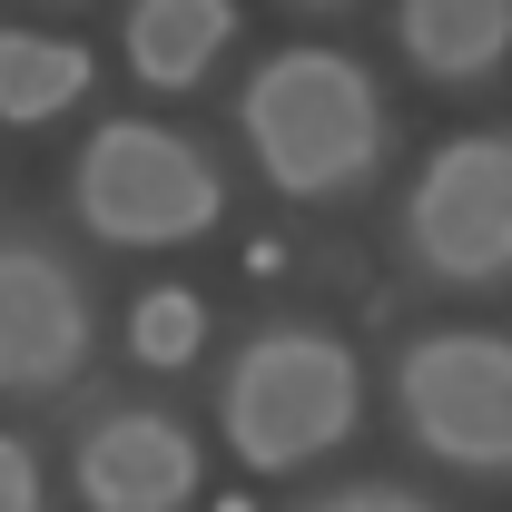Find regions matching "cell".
Returning <instances> with one entry per match:
<instances>
[{"mask_svg": "<svg viewBox=\"0 0 512 512\" xmlns=\"http://www.w3.org/2000/svg\"><path fill=\"white\" fill-rule=\"evenodd\" d=\"M237 128H247L266 188L286 197H345L384 168V99L355 50H325V40H296L276 60H256L247 99H237Z\"/></svg>", "mask_w": 512, "mask_h": 512, "instance_id": "6da1fadb", "label": "cell"}, {"mask_svg": "<svg viewBox=\"0 0 512 512\" xmlns=\"http://www.w3.org/2000/svg\"><path fill=\"white\" fill-rule=\"evenodd\" d=\"M355 414H365V365L325 325L247 335L227 384H217V424H227V453L247 473H306L316 453H335L355 434Z\"/></svg>", "mask_w": 512, "mask_h": 512, "instance_id": "7a4b0ae2", "label": "cell"}, {"mask_svg": "<svg viewBox=\"0 0 512 512\" xmlns=\"http://www.w3.org/2000/svg\"><path fill=\"white\" fill-rule=\"evenodd\" d=\"M69 207L99 247H188L227 217V178L217 158L158 119H99L79 168H69Z\"/></svg>", "mask_w": 512, "mask_h": 512, "instance_id": "3957f363", "label": "cell"}, {"mask_svg": "<svg viewBox=\"0 0 512 512\" xmlns=\"http://www.w3.org/2000/svg\"><path fill=\"white\" fill-rule=\"evenodd\" d=\"M394 404H404V434L434 463L512 473V335H483V325L414 335L394 365Z\"/></svg>", "mask_w": 512, "mask_h": 512, "instance_id": "277c9868", "label": "cell"}, {"mask_svg": "<svg viewBox=\"0 0 512 512\" xmlns=\"http://www.w3.org/2000/svg\"><path fill=\"white\" fill-rule=\"evenodd\" d=\"M404 247L444 286L512 276V128H463V138H444L414 168V188H404Z\"/></svg>", "mask_w": 512, "mask_h": 512, "instance_id": "5b68a950", "label": "cell"}, {"mask_svg": "<svg viewBox=\"0 0 512 512\" xmlns=\"http://www.w3.org/2000/svg\"><path fill=\"white\" fill-rule=\"evenodd\" d=\"M89 365V286L69 256L0 237V394H60Z\"/></svg>", "mask_w": 512, "mask_h": 512, "instance_id": "8992f818", "label": "cell"}, {"mask_svg": "<svg viewBox=\"0 0 512 512\" xmlns=\"http://www.w3.org/2000/svg\"><path fill=\"white\" fill-rule=\"evenodd\" d=\"M69 483L89 512H188L197 503V444L178 414H148V404H119L99 414L79 453H69Z\"/></svg>", "mask_w": 512, "mask_h": 512, "instance_id": "52a82bcc", "label": "cell"}, {"mask_svg": "<svg viewBox=\"0 0 512 512\" xmlns=\"http://www.w3.org/2000/svg\"><path fill=\"white\" fill-rule=\"evenodd\" d=\"M394 40L424 79H483L512 50V0H404Z\"/></svg>", "mask_w": 512, "mask_h": 512, "instance_id": "ba28073f", "label": "cell"}, {"mask_svg": "<svg viewBox=\"0 0 512 512\" xmlns=\"http://www.w3.org/2000/svg\"><path fill=\"white\" fill-rule=\"evenodd\" d=\"M227 40H237V10L227 0H138L128 10V69L148 89H197Z\"/></svg>", "mask_w": 512, "mask_h": 512, "instance_id": "9c48e42d", "label": "cell"}, {"mask_svg": "<svg viewBox=\"0 0 512 512\" xmlns=\"http://www.w3.org/2000/svg\"><path fill=\"white\" fill-rule=\"evenodd\" d=\"M69 99H89V50L60 40V30H0V119L40 128Z\"/></svg>", "mask_w": 512, "mask_h": 512, "instance_id": "30bf717a", "label": "cell"}, {"mask_svg": "<svg viewBox=\"0 0 512 512\" xmlns=\"http://www.w3.org/2000/svg\"><path fill=\"white\" fill-rule=\"evenodd\" d=\"M197 345H207V306H197L188 286H148L138 316H128V355L138 365H188Z\"/></svg>", "mask_w": 512, "mask_h": 512, "instance_id": "8fae6325", "label": "cell"}, {"mask_svg": "<svg viewBox=\"0 0 512 512\" xmlns=\"http://www.w3.org/2000/svg\"><path fill=\"white\" fill-rule=\"evenodd\" d=\"M306 512H444V503H424V493H404V483H345V493H325V503Z\"/></svg>", "mask_w": 512, "mask_h": 512, "instance_id": "7c38bea8", "label": "cell"}, {"mask_svg": "<svg viewBox=\"0 0 512 512\" xmlns=\"http://www.w3.org/2000/svg\"><path fill=\"white\" fill-rule=\"evenodd\" d=\"M0 512H40V463H30V444H10V434H0Z\"/></svg>", "mask_w": 512, "mask_h": 512, "instance_id": "4fadbf2b", "label": "cell"}]
</instances>
